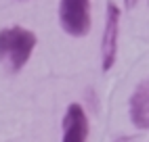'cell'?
I'll return each mask as SVG.
<instances>
[{"mask_svg": "<svg viewBox=\"0 0 149 142\" xmlns=\"http://www.w3.org/2000/svg\"><path fill=\"white\" fill-rule=\"evenodd\" d=\"M36 34L25 27H8L0 32V63H8L13 71H19L36 48Z\"/></svg>", "mask_w": 149, "mask_h": 142, "instance_id": "6da1fadb", "label": "cell"}, {"mask_svg": "<svg viewBox=\"0 0 149 142\" xmlns=\"http://www.w3.org/2000/svg\"><path fill=\"white\" fill-rule=\"evenodd\" d=\"M59 23L69 36H86L91 29V0H61Z\"/></svg>", "mask_w": 149, "mask_h": 142, "instance_id": "7a4b0ae2", "label": "cell"}, {"mask_svg": "<svg viewBox=\"0 0 149 142\" xmlns=\"http://www.w3.org/2000/svg\"><path fill=\"white\" fill-rule=\"evenodd\" d=\"M120 8L116 2L107 4V17H105V32H103V71H109L116 63L118 54V36H120Z\"/></svg>", "mask_w": 149, "mask_h": 142, "instance_id": "3957f363", "label": "cell"}, {"mask_svg": "<svg viewBox=\"0 0 149 142\" xmlns=\"http://www.w3.org/2000/svg\"><path fill=\"white\" fill-rule=\"evenodd\" d=\"M88 138V119L82 105H69L63 115V138L61 142H86Z\"/></svg>", "mask_w": 149, "mask_h": 142, "instance_id": "277c9868", "label": "cell"}, {"mask_svg": "<svg viewBox=\"0 0 149 142\" xmlns=\"http://www.w3.org/2000/svg\"><path fill=\"white\" fill-rule=\"evenodd\" d=\"M130 119L136 130L149 128V84L143 79L130 96Z\"/></svg>", "mask_w": 149, "mask_h": 142, "instance_id": "5b68a950", "label": "cell"}, {"mask_svg": "<svg viewBox=\"0 0 149 142\" xmlns=\"http://www.w3.org/2000/svg\"><path fill=\"white\" fill-rule=\"evenodd\" d=\"M139 0H126V8H134Z\"/></svg>", "mask_w": 149, "mask_h": 142, "instance_id": "8992f818", "label": "cell"}, {"mask_svg": "<svg viewBox=\"0 0 149 142\" xmlns=\"http://www.w3.org/2000/svg\"><path fill=\"white\" fill-rule=\"evenodd\" d=\"M116 142H132V138H128V136H122V138H118Z\"/></svg>", "mask_w": 149, "mask_h": 142, "instance_id": "52a82bcc", "label": "cell"}]
</instances>
